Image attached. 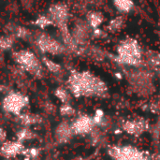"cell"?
I'll use <instances>...</instances> for the list:
<instances>
[{"instance_id": "1", "label": "cell", "mask_w": 160, "mask_h": 160, "mask_svg": "<svg viewBox=\"0 0 160 160\" xmlns=\"http://www.w3.org/2000/svg\"><path fill=\"white\" fill-rule=\"evenodd\" d=\"M68 82L72 93L77 96L89 95L96 93L97 91H101V88L104 86L98 78L87 71L71 74Z\"/></svg>"}, {"instance_id": "2", "label": "cell", "mask_w": 160, "mask_h": 160, "mask_svg": "<svg viewBox=\"0 0 160 160\" xmlns=\"http://www.w3.org/2000/svg\"><path fill=\"white\" fill-rule=\"evenodd\" d=\"M117 59L128 66H138L142 60V50L139 42L133 38H126L117 47Z\"/></svg>"}, {"instance_id": "3", "label": "cell", "mask_w": 160, "mask_h": 160, "mask_svg": "<svg viewBox=\"0 0 160 160\" xmlns=\"http://www.w3.org/2000/svg\"><path fill=\"white\" fill-rule=\"evenodd\" d=\"M28 98L24 95L19 92H10L8 93L3 100V108L6 112L20 115L23 108L28 104Z\"/></svg>"}, {"instance_id": "4", "label": "cell", "mask_w": 160, "mask_h": 160, "mask_svg": "<svg viewBox=\"0 0 160 160\" xmlns=\"http://www.w3.org/2000/svg\"><path fill=\"white\" fill-rule=\"evenodd\" d=\"M15 58L18 64L26 71L35 76H39L41 74V65L33 52L29 51H21L15 54Z\"/></svg>"}, {"instance_id": "5", "label": "cell", "mask_w": 160, "mask_h": 160, "mask_svg": "<svg viewBox=\"0 0 160 160\" xmlns=\"http://www.w3.org/2000/svg\"><path fill=\"white\" fill-rule=\"evenodd\" d=\"M38 46L43 52H49L52 54H60L64 52L65 47L56 39L50 36H41L38 40Z\"/></svg>"}, {"instance_id": "6", "label": "cell", "mask_w": 160, "mask_h": 160, "mask_svg": "<svg viewBox=\"0 0 160 160\" xmlns=\"http://www.w3.org/2000/svg\"><path fill=\"white\" fill-rule=\"evenodd\" d=\"M90 29H91V27L89 26L87 22H82L77 23V25L75 26V28L73 30V34L71 35L75 45L78 43H82L88 38Z\"/></svg>"}, {"instance_id": "7", "label": "cell", "mask_w": 160, "mask_h": 160, "mask_svg": "<svg viewBox=\"0 0 160 160\" xmlns=\"http://www.w3.org/2000/svg\"><path fill=\"white\" fill-rule=\"evenodd\" d=\"M23 150L22 144L21 142H5L0 151L1 154L6 157V158H13L16 157L17 155L21 154Z\"/></svg>"}, {"instance_id": "8", "label": "cell", "mask_w": 160, "mask_h": 160, "mask_svg": "<svg viewBox=\"0 0 160 160\" xmlns=\"http://www.w3.org/2000/svg\"><path fill=\"white\" fill-rule=\"evenodd\" d=\"M86 22L92 30L98 29L101 23L104 22V16L98 11H90L86 16Z\"/></svg>"}, {"instance_id": "9", "label": "cell", "mask_w": 160, "mask_h": 160, "mask_svg": "<svg viewBox=\"0 0 160 160\" xmlns=\"http://www.w3.org/2000/svg\"><path fill=\"white\" fill-rule=\"evenodd\" d=\"M113 6L120 13H129L134 8L133 0H112Z\"/></svg>"}, {"instance_id": "10", "label": "cell", "mask_w": 160, "mask_h": 160, "mask_svg": "<svg viewBox=\"0 0 160 160\" xmlns=\"http://www.w3.org/2000/svg\"><path fill=\"white\" fill-rule=\"evenodd\" d=\"M124 24H125V18L123 16H117L109 22L107 25V29L111 33H117L121 31Z\"/></svg>"}, {"instance_id": "11", "label": "cell", "mask_w": 160, "mask_h": 160, "mask_svg": "<svg viewBox=\"0 0 160 160\" xmlns=\"http://www.w3.org/2000/svg\"><path fill=\"white\" fill-rule=\"evenodd\" d=\"M71 128L65 124H61L60 126H58L57 129H56V138L58 141L60 142H65L66 140H68L70 136L71 133Z\"/></svg>"}, {"instance_id": "12", "label": "cell", "mask_w": 160, "mask_h": 160, "mask_svg": "<svg viewBox=\"0 0 160 160\" xmlns=\"http://www.w3.org/2000/svg\"><path fill=\"white\" fill-rule=\"evenodd\" d=\"M118 158L119 160H143L138 152L132 151L131 149H127L120 152Z\"/></svg>"}, {"instance_id": "13", "label": "cell", "mask_w": 160, "mask_h": 160, "mask_svg": "<svg viewBox=\"0 0 160 160\" xmlns=\"http://www.w3.org/2000/svg\"><path fill=\"white\" fill-rule=\"evenodd\" d=\"M20 119L22 124L24 126H31L38 124L40 121V117L38 114H20Z\"/></svg>"}, {"instance_id": "14", "label": "cell", "mask_w": 160, "mask_h": 160, "mask_svg": "<svg viewBox=\"0 0 160 160\" xmlns=\"http://www.w3.org/2000/svg\"><path fill=\"white\" fill-rule=\"evenodd\" d=\"M35 137V134L32 130L28 129V128H23L21 129L18 133H17V138H18V142H23V141H27V140H31Z\"/></svg>"}, {"instance_id": "15", "label": "cell", "mask_w": 160, "mask_h": 160, "mask_svg": "<svg viewBox=\"0 0 160 160\" xmlns=\"http://www.w3.org/2000/svg\"><path fill=\"white\" fill-rule=\"evenodd\" d=\"M43 62H44L45 66L47 67V68L50 71H52L53 73H56V72H58L60 70V66L58 64H56L55 62H53V61H52V60H50L48 58H44Z\"/></svg>"}, {"instance_id": "16", "label": "cell", "mask_w": 160, "mask_h": 160, "mask_svg": "<svg viewBox=\"0 0 160 160\" xmlns=\"http://www.w3.org/2000/svg\"><path fill=\"white\" fill-rule=\"evenodd\" d=\"M55 95H56V97H57L58 98H60V99L63 100V101H65V100L67 99V98H68L67 92H66L65 90H63V89H57L56 92H55Z\"/></svg>"}, {"instance_id": "17", "label": "cell", "mask_w": 160, "mask_h": 160, "mask_svg": "<svg viewBox=\"0 0 160 160\" xmlns=\"http://www.w3.org/2000/svg\"><path fill=\"white\" fill-rule=\"evenodd\" d=\"M11 46V40L9 38H0V47L3 49H8Z\"/></svg>"}, {"instance_id": "18", "label": "cell", "mask_w": 160, "mask_h": 160, "mask_svg": "<svg viewBox=\"0 0 160 160\" xmlns=\"http://www.w3.org/2000/svg\"><path fill=\"white\" fill-rule=\"evenodd\" d=\"M61 112L63 113V114H70L71 112H72V109L70 108V107H68V106H64V107H62V109H61Z\"/></svg>"}, {"instance_id": "19", "label": "cell", "mask_w": 160, "mask_h": 160, "mask_svg": "<svg viewBox=\"0 0 160 160\" xmlns=\"http://www.w3.org/2000/svg\"><path fill=\"white\" fill-rule=\"evenodd\" d=\"M6 137H7V133H6V131H5L4 129L0 128V142H5Z\"/></svg>"}]
</instances>
